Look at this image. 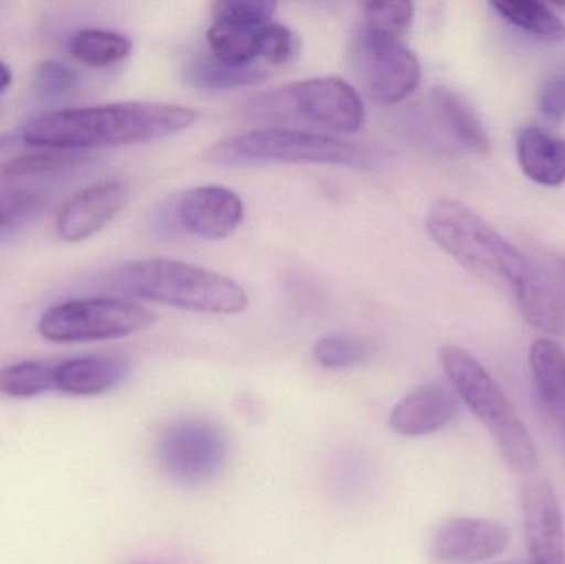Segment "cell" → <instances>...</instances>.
Listing matches in <instances>:
<instances>
[{
    "label": "cell",
    "mask_w": 565,
    "mask_h": 564,
    "mask_svg": "<svg viewBox=\"0 0 565 564\" xmlns=\"http://www.w3.org/2000/svg\"><path fill=\"white\" fill-rule=\"evenodd\" d=\"M198 119L195 109L171 103H106L36 116L20 128L19 136L36 149L86 152L158 141L184 131Z\"/></svg>",
    "instance_id": "6da1fadb"
},
{
    "label": "cell",
    "mask_w": 565,
    "mask_h": 564,
    "mask_svg": "<svg viewBox=\"0 0 565 564\" xmlns=\"http://www.w3.org/2000/svg\"><path fill=\"white\" fill-rule=\"evenodd\" d=\"M105 290L118 298L151 301L205 315H241L250 305L247 291L234 278L174 258L126 262L106 272Z\"/></svg>",
    "instance_id": "7a4b0ae2"
},
{
    "label": "cell",
    "mask_w": 565,
    "mask_h": 564,
    "mask_svg": "<svg viewBox=\"0 0 565 564\" xmlns=\"http://www.w3.org/2000/svg\"><path fill=\"white\" fill-rule=\"evenodd\" d=\"M425 228L431 241L465 270L507 291L511 300L536 267L463 202L441 199L431 204L425 215Z\"/></svg>",
    "instance_id": "3957f363"
},
{
    "label": "cell",
    "mask_w": 565,
    "mask_h": 564,
    "mask_svg": "<svg viewBox=\"0 0 565 564\" xmlns=\"http://www.w3.org/2000/svg\"><path fill=\"white\" fill-rule=\"evenodd\" d=\"M438 357L455 393L490 430L508 466L521 473L536 472L540 459L533 437L487 368L455 344H445Z\"/></svg>",
    "instance_id": "277c9868"
},
{
    "label": "cell",
    "mask_w": 565,
    "mask_h": 564,
    "mask_svg": "<svg viewBox=\"0 0 565 564\" xmlns=\"http://www.w3.org/2000/svg\"><path fill=\"white\" fill-rule=\"evenodd\" d=\"M205 159L217 166L329 164L358 171H374L382 156L364 146L334 136L296 129L265 128L238 132L215 142Z\"/></svg>",
    "instance_id": "5b68a950"
},
{
    "label": "cell",
    "mask_w": 565,
    "mask_h": 564,
    "mask_svg": "<svg viewBox=\"0 0 565 564\" xmlns=\"http://www.w3.org/2000/svg\"><path fill=\"white\" fill-rule=\"evenodd\" d=\"M154 323L156 315L135 301L118 297L82 298L43 311L39 333L52 343H93L131 337Z\"/></svg>",
    "instance_id": "8992f818"
},
{
    "label": "cell",
    "mask_w": 565,
    "mask_h": 564,
    "mask_svg": "<svg viewBox=\"0 0 565 564\" xmlns=\"http://www.w3.org/2000/svg\"><path fill=\"white\" fill-rule=\"evenodd\" d=\"M252 109L265 118H301L341 135L358 131L365 119L364 102L358 89L338 76L302 79L257 99Z\"/></svg>",
    "instance_id": "52a82bcc"
},
{
    "label": "cell",
    "mask_w": 565,
    "mask_h": 564,
    "mask_svg": "<svg viewBox=\"0 0 565 564\" xmlns=\"http://www.w3.org/2000/svg\"><path fill=\"white\" fill-rule=\"evenodd\" d=\"M224 430L201 417H184L169 424L158 439L162 470L181 483H204L215 479L227 462Z\"/></svg>",
    "instance_id": "ba28073f"
},
{
    "label": "cell",
    "mask_w": 565,
    "mask_h": 564,
    "mask_svg": "<svg viewBox=\"0 0 565 564\" xmlns=\"http://www.w3.org/2000/svg\"><path fill=\"white\" fill-rule=\"evenodd\" d=\"M358 55L372 96L397 105L417 89L422 66L404 42H374L358 36Z\"/></svg>",
    "instance_id": "9c48e42d"
},
{
    "label": "cell",
    "mask_w": 565,
    "mask_h": 564,
    "mask_svg": "<svg viewBox=\"0 0 565 564\" xmlns=\"http://www.w3.org/2000/svg\"><path fill=\"white\" fill-rule=\"evenodd\" d=\"M511 542L503 523L488 519H451L441 523L428 546L435 564H475L500 556Z\"/></svg>",
    "instance_id": "30bf717a"
},
{
    "label": "cell",
    "mask_w": 565,
    "mask_h": 564,
    "mask_svg": "<svg viewBox=\"0 0 565 564\" xmlns=\"http://www.w3.org/2000/svg\"><path fill=\"white\" fill-rule=\"evenodd\" d=\"M128 201V185L106 179L86 185L66 199L56 214V234L63 242L76 244L102 232Z\"/></svg>",
    "instance_id": "8fae6325"
},
{
    "label": "cell",
    "mask_w": 565,
    "mask_h": 564,
    "mask_svg": "<svg viewBox=\"0 0 565 564\" xmlns=\"http://www.w3.org/2000/svg\"><path fill=\"white\" fill-rule=\"evenodd\" d=\"M174 217L195 237L221 241L242 224L244 202L224 185H199L179 195Z\"/></svg>",
    "instance_id": "7c38bea8"
},
{
    "label": "cell",
    "mask_w": 565,
    "mask_h": 564,
    "mask_svg": "<svg viewBox=\"0 0 565 564\" xmlns=\"http://www.w3.org/2000/svg\"><path fill=\"white\" fill-rule=\"evenodd\" d=\"M523 515L530 564H565L563 510L546 479H531L523 487Z\"/></svg>",
    "instance_id": "4fadbf2b"
},
{
    "label": "cell",
    "mask_w": 565,
    "mask_h": 564,
    "mask_svg": "<svg viewBox=\"0 0 565 564\" xmlns=\"http://www.w3.org/2000/svg\"><path fill=\"white\" fill-rule=\"evenodd\" d=\"M460 397L444 384H425L404 397L388 416L397 436L422 437L450 426L460 413Z\"/></svg>",
    "instance_id": "5bb4252c"
},
{
    "label": "cell",
    "mask_w": 565,
    "mask_h": 564,
    "mask_svg": "<svg viewBox=\"0 0 565 564\" xmlns=\"http://www.w3.org/2000/svg\"><path fill=\"white\" fill-rule=\"evenodd\" d=\"M513 304L531 327L554 337H565V285L550 272L536 265L514 295Z\"/></svg>",
    "instance_id": "9a60e30c"
},
{
    "label": "cell",
    "mask_w": 565,
    "mask_h": 564,
    "mask_svg": "<svg viewBox=\"0 0 565 564\" xmlns=\"http://www.w3.org/2000/svg\"><path fill=\"white\" fill-rule=\"evenodd\" d=\"M530 368L541 409L565 434L564 348L550 338H540L531 347Z\"/></svg>",
    "instance_id": "2e32d148"
},
{
    "label": "cell",
    "mask_w": 565,
    "mask_h": 564,
    "mask_svg": "<svg viewBox=\"0 0 565 564\" xmlns=\"http://www.w3.org/2000/svg\"><path fill=\"white\" fill-rule=\"evenodd\" d=\"M431 108L445 135L470 155L484 156L491 152L490 135L477 109L460 93L448 86H437L431 92Z\"/></svg>",
    "instance_id": "e0dca14e"
},
{
    "label": "cell",
    "mask_w": 565,
    "mask_h": 564,
    "mask_svg": "<svg viewBox=\"0 0 565 564\" xmlns=\"http://www.w3.org/2000/svg\"><path fill=\"white\" fill-rule=\"evenodd\" d=\"M128 373V364L119 358H72L55 364V390L70 396H99L115 390Z\"/></svg>",
    "instance_id": "ac0fdd59"
},
{
    "label": "cell",
    "mask_w": 565,
    "mask_h": 564,
    "mask_svg": "<svg viewBox=\"0 0 565 564\" xmlns=\"http://www.w3.org/2000/svg\"><path fill=\"white\" fill-rule=\"evenodd\" d=\"M516 155L524 174L540 185L559 188L565 182V139L540 126H524L516 136Z\"/></svg>",
    "instance_id": "d6986e66"
},
{
    "label": "cell",
    "mask_w": 565,
    "mask_h": 564,
    "mask_svg": "<svg viewBox=\"0 0 565 564\" xmlns=\"http://www.w3.org/2000/svg\"><path fill=\"white\" fill-rule=\"evenodd\" d=\"M264 26L228 17H214L207 32L211 55L234 65L257 62L258 36Z\"/></svg>",
    "instance_id": "ffe728a7"
},
{
    "label": "cell",
    "mask_w": 565,
    "mask_h": 564,
    "mask_svg": "<svg viewBox=\"0 0 565 564\" xmlns=\"http://www.w3.org/2000/svg\"><path fill=\"white\" fill-rule=\"evenodd\" d=\"M268 70L257 62L234 65L222 62L215 56L207 55L195 60L188 68V82L195 88L221 89L244 88V86L257 85L268 78Z\"/></svg>",
    "instance_id": "44dd1931"
},
{
    "label": "cell",
    "mask_w": 565,
    "mask_h": 564,
    "mask_svg": "<svg viewBox=\"0 0 565 564\" xmlns=\"http://www.w3.org/2000/svg\"><path fill=\"white\" fill-rule=\"evenodd\" d=\"M491 7L508 23L520 29L527 35L547 42H559L565 39V23L550 6L534 0H497Z\"/></svg>",
    "instance_id": "7402d4cb"
},
{
    "label": "cell",
    "mask_w": 565,
    "mask_h": 564,
    "mask_svg": "<svg viewBox=\"0 0 565 564\" xmlns=\"http://www.w3.org/2000/svg\"><path fill=\"white\" fill-rule=\"evenodd\" d=\"M132 50L129 36L105 29H82L70 39V53L76 62L105 68L128 58Z\"/></svg>",
    "instance_id": "603a6c76"
},
{
    "label": "cell",
    "mask_w": 565,
    "mask_h": 564,
    "mask_svg": "<svg viewBox=\"0 0 565 564\" xmlns=\"http://www.w3.org/2000/svg\"><path fill=\"white\" fill-rule=\"evenodd\" d=\"M414 12V3L405 0L367 3L358 36L374 42H402L411 29Z\"/></svg>",
    "instance_id": "cb8c5ba5"
},
{
    "label": "cell",
    "mask_w": 565,
    "mask_h": 564,
    "mask_svg": "<svg viewBox=\"0 0 565 564\" xmlns=\"http://www.w3.org/2000/svg\"><path fill=\"white\" fill-rule=\"evenodd\" d=\"M55 364L43 361H20L0 368V394L29 400L55 390Z\"/></svg>",
    "instance_id": "d4e9b609"
},
{
    "label": "cell",
    "mask_w": 565,
    "mask_h": 564,
    "mask_svg": "<svg viewBox=\"0 0 565 564\" xmlns=\"http://www.w3.org/2000/svg\"><path fill=\"white\" fill-rule=\"evenodd\" d=\"M374 344L362 337L348 333H331L319 338L312 350L316 363L324 370L341 371L361 366L371 360Z\"/></svg>",
    "instance_id": "484cf974"
},
{
    "label": "cell",
    "mask_w": 565,
    "mask_h": 564,
    "mask_svg": "<svg viewBox=\"0 0 565 564\" xmlns=\"http://www.w3.org/2000/svg\"><path fill=\"white\" fill-rule=\"evenodd\" d=\"M88 158L86 152L62 151V149H39L15 156L0 166L2 178H30V175L50 174L68 171Z\"/></svg>",
    "instance_id": "4316f807"
},
{
    "label": "cell",
    "mask_w": 565,
    "mask_h": 564,
    "mask_svg": "<svg viewBox=\"0 0 565 564\" xmlns=\"http://www.w3.org/2000/svg\"><path fill=\"white\" fill-rule=\"evenodd\" d=\"M78 82V73L72 66L56 60L40 62L33 70V92L43 99L65 98L75 92Z\"/></svg>",
    "instance_id": "83f0119b"
},
{
    "label": "cell",
    "mask_w": 565,
    "mask_h": 564,
    "mask_svg": "<svg viewBox=\"0 0 565 564\" xmlns=\"http://www.w3.org/2000/svg\"><path fill=\"white\" fill-rule=\"evenodd\" d=\"M298 53L299 40L289 26L270 22L260 30L258 58L264 60L267 65H288Z\"/></svg>",
    "instance_id": "f1b7e54d"
},
{
    "label": "cell",
    "mask_w": 565,
    "mask_h": 564,
    "mask_svg": "<svg viewBox=\"0 0 565 564\" xmlns=\"http://www.w3.org/2000/svg\"><path fill=\"white\" fill-rule=\"evenodd\" d=\"M277 3L268 0H225L214 3L212 15L228 17L254 25H267L271 22Z\"/></svg>",
    "instance_id": "f546056e"
},
{
    "label": "cell",
    "mask_w": 565,
    "mask_h": 564,
    "mask_svg": "<svg viewBox=\"0 0 565 564\" xmlns=\"http://www.w3.org/2000/svg\"><path fill=\"white\" fill-rule=\"evenodd\" d=\"M537 108L544 118L565 119V68L551 73L537 93Z\"/></svg>",
    "instance_id": "4dcf8cb0"
},
{
    "label": "cell",
    "mask_w": 565,
    "mask_h": 564,
    "mask_svg": "<svg viewBox=\"0 0 565 564\" xmlns=\"http://www.w3.org/2000/svg\"><path fill=\"white\" fill-rule=\"evenodd\" d=\"M39 195L29 189H0V228L15 224L33 211Z\"/></svg>",
    "instance_id": "1f68e13d"
},
{
    "label": "cell",
    "mask_w": 565,
    "mask_h": 564,
    "mask_svg": "<svg viewBox=\"0 0 565 564\" xmlns=\"http://www.w3.org/2000/svg\"><path fill=\"white\" fill-rule=\"evenodd\" d=\"M10 85H12V72H10L9 65L0 60V95H2Z\"/></svg>",
    "instance_id": "d6a6232c"
},
{
    "label": "cell",
    "mask_w": 565,
    "mask_h": 564,
    "mask_svg": "<svg viewBox=\"0 0 565 564\" xmlns=\"http://www.w3.org/2000/svg\"><path fill=\"white\" fill-rule=\"evenodd\" d=\"M557 267H559L561 274H563L565 280V257L559 258V260H557Z\"/></svg>",
    "instance_id": "836d02e7"
},
{
    "label": "cell",
    "mask_w": 565,
    "mask_h": 564,
    "mask_svg": "<svg viewBox=\"0 0 565 564\" xmlns=\"http://www.w3.org/2000/svg\"><path fill=\"white\" fill-rule=\"evenodd\" d=\"M497 564H530V563H523V562H507V563H497Z\"/></svg>",
    "instance_id": "e575fe53"
},
{
    "label": "cell",
    "mask_w": 565,
    "mask_h": 564,
    "mask_svg": "<svg viewBox=\"0 0 565 564\" xmlns=\"http://www.w3.org/2000/svg\"><path fill=\"white\" fill-rule=\"evenodd\" d=\"M3 142H6L3 141V138H0V149H2Z\"/></svg>",
    "instance_id": "d590c367"
},
{
    "label": "cell",
    "mask_w": 565,
    "mask_h": 564,
    "mask_svg": "<svg viewBox=\"0 0 565 564\" xmlns=\"http://www.w3.org/2000/svg\"><path fill=\"white\" fill-rule=\"evenodd\" d=\"M561 7H563V9H565V2L564 3H559Z\"/></svg>",
    "instance_id": "8d00e7d4"
}]
</instances>
